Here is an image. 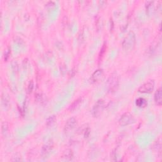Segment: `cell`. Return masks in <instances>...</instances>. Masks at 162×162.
<instances>
[{
	"label": "cell",
	"instance_id": "obj_1",
	"mask_svg": "<svg viewBox=\"0 0 162 162\" xmlns=\"http://www.w3.org/2000/svg\"><path fill=\"white\" fill-rule=\"evenodd\" d=\"M136 44V35L134 32L131 31L128 33L127 36L125 38L122 43V48L126 51L129 52L132 51Z\"/></svg>",
	"mask_w": 162,
	"mask_h": 162
},
{
	"label": "cell",
	"instance_id": "obj_2",
	"mask_svg": "<svg viewBox=\"0 0 162 162\" xmlns=\"http://www.w3.org/2000/svg\"><path fill=\"white\" fill-rule=\"evenodd\" d=\"M106 88L110 93L116 91L119 86V77L116 73H113L110 76L106 81Z\"/></svg>",
	"mask_w": 162,
	"mask_h": 162
},
{
	"label": "cell",
	"instance_id": "obj_3",
	"mask_svg": "<svg viewBox=\"0 0 162 162\" xmlns=\"http://www.w3.org/2000/svg\"><path fill=\"white\" fill-rule=\"evenodd\" d=\"M134 122V118L133 115L129 113L126 112L123 113L118 120V123L121 126H126Z\"/></svg>",
	"mask_w": 162,
	"mask_h": 162
},
{
	"label": "cell",
	"instance_id": "obj_4",
	"mask_svg": "<svg viewBox=\"0 0 162 162\" xmlns=\"http://www.w3.org/2000/svg\"><path fill=\"white\" fill-rule=\"evenodd\" d=\"M155 88V82L154 81H150L145 84H143L138 89V91L140 93H151Z\"/></svg>",
	"mask_w": 162,
	"mask_h": 162
},
{
	"label": "cell",
	"instance_id": "obj_5",
	"mask_svg": "<svg viewBox=\"0 0 162 162\" xmlns=\"http://www.w3.org/2000/svg\"><path fill=\"white\" fill-rule=\"evenodd\" d=\"M104 108V102L103 100H98L95 104L94 105L93 108V115L95 117H99L103 112Z\"/></svg>",
	"mask_w": 162,
	"mask_h": 162
},
{
	"label": "cell",
	"instance_id": "obj_6",
	"mask_svg": "<svg viewBox=\"0 0 162 162\" xmlns=\"http://www.w3.org/2000/svg\"><path fill=\"white\" fill-rule=\"evenodd\" d=\"M77 125V120L76 118H69L65 125V131L67 132H68L71 131H72L75 127Z\"/></svg>",
	"mask_w": 162,
	"mask_h": 162
},
{
	"label": "cell",
	"instance_id": "obj_7",
	"mask_svg": "<svg viewBox=\"0 0 162 162\" xmlns=\"http://www.w3.org/2000/svg\"><path fill=\"white\" fill-rule=\"evenodd\" d=\"M104 72L102 69H98L96 70L91 77V82L93 83L100 81L103 77Z\"/></svg>",
	"mask_w": 162,
	"mask_h": 162
},
{
	"label": "cell",
	"instance_id": "obj_8",
	"mask_svg": "<svg viewBox=\"0 0 162 162\" xmlns=\"http://www.w3.org/2000/svg\"><path fill=\"white\" fill-rule=\"evenodd\" d=\"M53 143L51 142H48L44 145L42 149V156L43 157L48 156L53 150Z\"/></svg>",
	"mask_w": 162,
	"mask_h": 162
},
{
	"label": "cell",
	"instance_id": "obj_9",
	"mask_svg": "<svg viewBox=\"0 0 162 162\" xmlns=\"http://www.w3.org/2000/svg\"><path fill=\"white\" fill-rule=\"evenodd\" d=\"M154 99H155V101L156 104H157L159 106H160L161 104L162 91H161V87H160L158 89H157V91L155 92Z\"/></svg>",
	"mask_w": 162,
	"mask_h": 162
},
{
	"label": "cell",
	"instance_id": "obj_10",
	"mask_svg": "<svg viewBox=\"0 0 162 162\" xmlns=\"http://www.w3.org/2000/svg\"><path fill=\"white\" fill-rule=\"evenodd\" d=\"M62 158L66 161H70L73 158V152L71 150H67L64 151Z\"/></svg>",
	"mask_w": 162,
	"mask_h": 162
},
{
	"label": "cell",
	"instance_id": "obj_11",
	"mask_svg": "<svg viewBox=\"0 0 162 162\" xmlns=\"http://www.w3.org/2000/svg\"><path fill=\"white\" fill-rule=\"evenodd\" d=\"M147 101L142 98H139L136 100V104L137 106L139 108H143L145 107L147 105Z\"/></svg>",
	"mask_w": 162,
	"mask_h": 162
},
{
	"label": "cell",
	"instance_id": "obj_12",
	"mask_svg": "<svg viewBox=\"0 0 162 162\" xmlns=\"http://www.w3.org/2000/svg\"><path fill=\"white\" fill-rule=\"evenodd\" d=\"M81 101H82V99H81V98H79V99L76 100V101L72 103V105L70 106V110L71 111L75 110L77 109V108L79 106V104H80V103H81Z\"/></svg>",
	"mask_w": 162,
	"mask_h": 162
},
{
	"label": "cell",
	"instance_id": "obj_13",
	"mask_svg": "<svg viewBox=\"0 0 162 162\" xmlns=\"http://www.w3.org/2000/svg\"><path fill=\"white\" fill-rule=\"evenodd\" d=\"M55 121H56V117H55V116H54V115L50 116V117L48 118V120H47V121H46V125H47L48 126H51L53 123H55Z\"/></svg>",
	"mask_w": 162,
	"mask_h": 162
},
{
	"label": "cell",
	"instance_id": "obj_14",
	"mask_svg": "<svg viewBox=\"0 0 162 162\" xmlns=\"http://www.w3.org/2000/svg\"><path fill=\"white\" fill-rule=\"evenodd\" d=\"M8 123L6 122H3L2 125V133L3 134L7 133V132L8 131Z\"/></svg>",
	"mask_w": 162,
	"mask_h": 162
},
{
	"label": "cell",
	"instance_id": "obj_15",
	"mask_svg": "<svg viewBox=\"0 0 162 162\" xmlns=\"http://www.w3.org/2000/svg\"><path fill=\"white\" fill-rule=\"evenodd\" d=\"M33 88H34V82H33L32 81H31L29 82V85H28V92H29V93H30L32 91Z\"/></svg>",
	"mask_w": 162,
	"mask_h": 162
}]
</instances>
